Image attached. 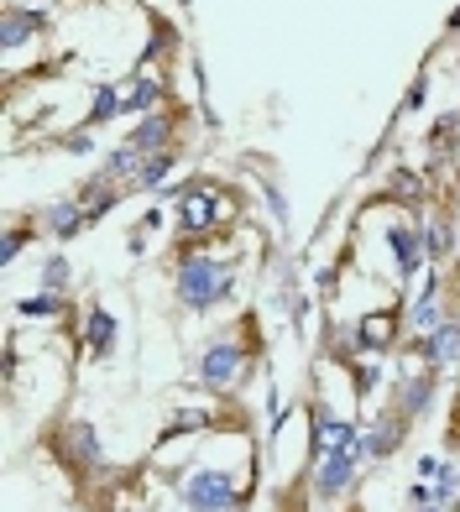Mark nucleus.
Here are the masks:
<instances>
[{
    "label": "nucleus",
    "instance_id": "obj_9",
    "mask_svg": "<svg viewBox=\"0 0 460 512\" xmlns=\"http://www.w3.org/2000/svg\"><path fill=\"white\" fill-rule=\"evenodd\" d=\"M393 340H398V309H377V314H366L356 330H351L356 356H377V351H387Z\"/></svg>",
    "mask_w": 460,
    "mask_h": 512
},
{
    "label": "nucleus",
    "instance_id": "obj_7",
    "mask_svg": "<svg viewBox=\"0 0 460 512\" xmlns=\"http://www.w3.org/2000/svg\"><path fill=\"white\" fill-rule=\"evenodd\" d=\"M63 465H74V471H100L105 455H100V439H95V424H84V418H68L63 424Z\"/></svg>",
    "mask_w": 460,
    "mask_h": 512
},
{
    "label": "nucleus",
    "instance_id": "obj_15",
    "mask_svg": "<svg viewBox=\"0 0 460 512\" xmlns=\"http://www.w3.org/2000/svg\"><path fill=\"white\" fill-rule=\"evenodd\" d=\"M126 110V95H121V84H100L95 89V105H89V115H84V131H95V126H105V121H115V115Z\"/></svg>",
    "mask_w": 460,
    "mask_h": 512
},
{
    "label": "nucleus",
    "instance_id": "obj_22",
    "mask_svg": "<svg viewBox=\"0 0 460 512\" xmlns=\"http://www.w3.org/2000/svg\"><path fill=\"white\" fill-rule=\"evenodd\" d=\"M68 283V262H63V256H48V267H42V288H63Z\"/></svg>",
    "mask_w": 460,
    "mask_h": 512
},
{
    "label": "nucleus",
    "instance_id": "obj_20",
    "mask_svg": "<svg viewBox=\"0 0 460 512\" xmlns=\"http://www.w3.org/2000/svg\"><path fill=\"white\" fill-rule=\"evenodd\" d=\"M58 309H63V293H53V288H42V293H32V298L16 304V314H27V319H53Z\"/></svg>",
    "mask_w": 460,
    "mask_h": 512
},
{
    "label": "nucleus",
    "instance_id": "obj_23",
    "mask_svg": "<svg viewBox=\"0 0 460 512\" xmlns=\"http://www.w3.org/2000/svg\"><path fill=\"white\" fill-rule=\"evenodd\" d=\"M21 246H27V225H11V230H6V251H0V262H16Z\"/></svg>",
    "mask_w": 460,
    "mask_h": 512
},
{
    "label": "nucleus",
    "instance_id": "obj_10",
    "mask_svg": "<svg viewBox=\"0 0 460 512\" xmlns=\"http://www.w3.org/2000/svg\"><path fill=\"white\" fill-rule=\"evenodd\" d=\"M413 356H419L424 366H434V371H445V366H455L460 361V319H445L434 335H424V340H413Z\"/></svg>",
    "mask_w": 460,
    "mask_h": 512
},
{
    "label": "nucleus",
    "instance_id": "obj_6",
    "mask_svg": "<svg viewBox=\"0 0 460 512\" xmlns=\"http://www.w3.org/2000/svg\"><path fill=\"white\" fill-rule=\"evenodd\" d=\"M408 424H413V418H408V413H403V408L393 403V408H387V413L377 418L372 429L361 434V460H387V455H393V450L403 445Z\"/></svg>",
    "mask_w": 460,
    "mask_h": 512
},
{
    "label": "nucleus",
    "instance_id": "obj_1",
    "mask_svg": "<svg viewBox=\"0 0 460 512\" xmlns=\"http://www.w3.org/2000/svg\"><path fill=\"white\" fill-rule=\"evenodd\" d=\"M173 293L189 314H210L220 309L230 293H236V267L220 262V256H178V277Z\"/></svg>",
    "mask_w": 460,
    "mask_h": 512
},
{
    "label": "nucleus",
    "instance_id": "obj_2",
    "mask_svg": "<svg viewBox=\"0 0 460 512\" xmlns=\"http://www.w3.org/2000/svg\"><path fill=\"white\" fill-rule=\"evenodd\" d=\"M230 220V194L220 189V183H189L178 199V251H189L194 241H210L215 230Z\"/></svg>",
    "mask_w": 460,
    "mask_h": 512
},
{
    "label": "nucleus",
    "instance_id": "obj_13",
    "mask_svg": "<svg viewBox=\"0 0 460 512\" xmlns=\"http://www.w3.org/2000/svg\"><path fill=\"white\" fill-rule=\"evenodd\" d=\"M387 241H393V251H398V272H403V277H413V272H419V267L429 262L419 220H413V225H393V230H387Z\"/></svg>",
    "mask_w": 460,
    "mask_h": 512
},
{
    "label": "nucleus",
    "instance_id": "obj_5",
    "mask_svg": "<svg viewBox=\"0 0 460 512\" xmlns=\"http://www.w3.org/2000/svg\"><path fill=\"white\" fill-rule=\"evenodd\" d=\"M178 126H183V115H178V110H152V115H142V126H136L126 142L142 152V157H152V152L178 147Z\"/></svg>",
    "mask_w": 460,
    "mask_h": 512
},
{
    "label": "nucleus",
    "instance_id": "obj_8",
    "mask_svg": "<svg viewBox=\"0 0 460 512\" xmlns=\"http://www.w3.org/2000/svg\"><path fill=\"white\" fill-rule=\"evenodd\" d=\"M42 32H48V11H37V6H6V16H0V48L6 53L27 48Z\"/></svg>",
    "mask_w": 460,
    "mask_h": 512
},
{
    "label": "nucleus",
    "instance_id": "obj_19",
    "mask_svg": "<svg viewBox=\"0 0 460 512\" xmlns=\"http://www.w3.org/2000/svg\"><path fill=\"white\" fill-rule=\"evenodd\" d=\"M84 340H89V351H95V356H105V351H110V340H115V319H110L105 309H89Z\"/></svg>",
    "mask_w": 460,
    "mask_h": 512
},
{
    "label": "nucleus",
    "instance_id": "obj_21",
    "mask_svg": "<svg viewBox=\"0 0 460 512\" xmlns=\"http://www.w3.org/2000/svg\"><path fill=\"white\" fill-rule=\"evenodd\" d=\"M382 199H398V204H419V199H424V183H419V173L398 168V173H393V183H387V194H382Z\"/></svg>",
    "mask_w": 460,
    "mask_h": 512
},
{
    "label": "nucleus",
    "instance_id": "obj_3",
    "mask_svg": "<svg viewBox=\"0 0 460 512\" xmlns=\"http://www.w3.org/2000/svg\"><path fill=\"white\" fill-rule=\"evenodd\" d=\"M246 371H251V356H246L241 335H215L210 345H204V356H199V387L230 392Z\"/></svg>",
    "mask_w": 460,
    "mask_h": 512
},
{
    "label": "nucleus",
    "instance_id": "obj_16",
    "mask_svg": "<svg viewBox=\"0 0 460 512\" xmlns=\"http://www.w3.org/2000/svg\"><path fill=\"white\" fill-rule=\"evenodd\" d=\"M424 251H429V262H445L450 256V215L445 209H434V215H424Z\"/></svg>",
    "mask_w": 460,
    "mask_h": 512
},
{
    "label": "nucleus",
    "instance_id": "obj_11",
    "mask_svg": "<svg viewBox=\"0 0 460 512\" xmlns=\"http://www.w3.org/2000/svg\"><path fill=\"white\" fill-rule=\"evenodd\" d=\"M89 225H95V220H89V209L79 199H58V204L42 209V230H53L58 241H74L79 230H89Z\"/></svg>",
    "mask_w": 460,
    "mask_h": 512
},
{
    "label": "nucleus",
    "instance_id": "obj_4",
    "mask_svg": "<svg viewBox=\"0 0 460 512\" xmlns=\"http://www.w3.org/2000/svg\"><path fill=\"white\" fill-rule=\"evenodd\" d=\"M183 507L189 512H230L236 507V476L220 471V465H204L183 481Z\"/></svg>",
    "mask_w": 460,
    "mask_h": 512
},
{
    "label": "nucleus",
    "instance_id": "obj_14",
    "mask_svg": "<svg viewBox=\"0 0 460 512\" xmlns=\"http://www.w3.org/2000/svg\"><path fill=\"white\" fill-rule=\"evenodd\" d=\"M445 319H450V314H445V288H440V283H429V288H424V298H419V304H413V314H408V324H413V340L434 335Z\"/></svg>",
    "mask_w": 460,
    "mask_h": 512
},
{
    "label": "nucleus",
    "instance_id": "obj_17",
    "mask_svg": "<svg viewBox=\"0 0 460 512\" xmlns=\"http://www.w3.org/2000/svg\"><path fill=\"white\" fill-rule=\"evenodd\" d=\"M173 168H178V147H168V152H152V157L142 162V173H136L131 189H163Z\"/></svg>",
    "mask_w": 460,
    "mask_h": 512
},
{
    "label": "nucleus",
    "instance_id": "obj_12",
    "mask_svg": "<svg viewBox=\"0 0 460 512\" xmlns=\"http://www.w3.org/2000/svg\"><path fill=\"white\" fill-rule=\"evenodd\" d=\"M434 387H440V371H434V366L408 371V377L398 382V408H403L408 418H419V413L434 403Z\"/></svg>",
    "mask_w": 460,
    "mask_h": 512
},
{
    "label": "nucleus",
    "instance_id": "obj_18",
    "mask_svg": "<svg viewBox=\"0 0 460 512\" xmlns=\"http://www.w3.org/2000/svg\"><path fill=\"white\" fill-rule=\"evenodd\" d=\"M163 100H168V84L163 79H136L126 89V110H157Z\"/></svg>",
    "mask_w": 460,
    "mask_h": 512
}]
</instances>
